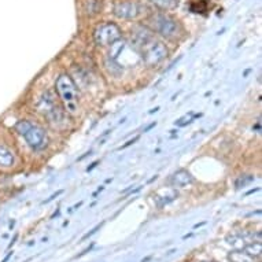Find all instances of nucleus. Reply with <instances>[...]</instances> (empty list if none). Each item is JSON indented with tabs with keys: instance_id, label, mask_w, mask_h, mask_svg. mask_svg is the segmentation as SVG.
I'll return each mask as SVG.
<instances>
[{
	"instance_id": "1",
	"label": "nucleus",
	"mask_w": 262,
	"mask_h": 262,
	"mask_svg": "<svg viewBox=\"0 0 262 262\" xmlns=\"http://www.w3.org/2000/svg\"><path fill=\"white\" fill-rule=\"evenodd\" d=\"M55 90L64 110L70 114H76L78 110V91L72 77L68 74H60L56 78Z\"/></svg>"
},
{
	"instance_id": "2",
	"label": "nucleus",
	"mask_w": 262,
	"mask_h": 262,
	"mask_svg": "<svg viewBox=\"0 0 262 262\" xmlns=\"http://www.w3.org/2000/svg\"><path fill=\"white\" fill-rule=\"evenodd\" d=\"M14 128L22 138L25 139L30 148H33L35 151H40L47 147V134L39 125L32 124L28 120H21L18 121Z\"/></svg>"
},
{
	"instance_id": "3",
	"label": "nucleus",
	"mask_w": 262,
	"mask_h": 262,
	"mask_svg": "<svg viewBox=\"0 0 262 262\" xmlns=\"http://www.w3.org/2000/svg\"><path fill=\"white\" fill-rule=\"evenodd\" d=\"M39 112L48 120V122L52 125H59L64 122V113L60 107V104L56 102L55 96L51 91L44 92L43 96L40 98L39 104H37Z\"/></svg>"
},
{
	"instance_id": "4",
	"label": "nucleus",
	"mask_w": 262,
	"mask_h": 262,
	"mask_svg": "<svg viewBox=\"0 0 262 262\" xmlns=\"http://www.w3.org/2000/svg\"><path fill=\"white\" fill-rule=\"evenodd\" d=\"M139 51L142 54V58L147 66H155V64L161 63L166 56H168V48L166 46L152 36L150 39L144 41L140 46Z\"/></svg>"
},
{
	"instance_id": "5",
	"label": "nucleus",
	"mask_w": 262,
	"mask_h": 262,
	"mask_svg": "<svg viewBox=\"0 0 262 262\" xmlns=\"http://www.w3.org/2000/svg\"><path fill=\"white\" fill-rule=\"evenodd\" d=\"M151 29L157 32L162 37H166L169 40L176 39L180 35V25L179 22L166 14H155L150 18Z\"/></svg>"
},
{
	"instance_id": "6",
	"label": "nucleus",
	"mask_w": 262,
	"mask_h": 262,
	"mask_svg": "<svg viewBox=\"0 0 262 262\" xmlns=\"http://www.w3.org/2000/svg\"><path fill=\"white\" fill-rule=\"evenodd\" d=\"M121 36H122L121 29L113 22L100 24L94 30L95 43H96V46H100V47H107V46L116 44L121 39Z\"/></svg>"
},
{
	"instance_id": "7",
	"label": "nucleus",
	"mask_w": 262,
	"mask_h": 262,
	"mask_svg": "<svg viewBox=\"0 0 262 262\" xmlns=\"http://www.w3.org/2000/svg\"><path fill=\"white\" fill-rule=\"evenodd\" d=\"M113 13L120 19H135L142 13V9L138 3L134 2H120L114 6Z\"/></svg>"
},
{
	"instance_id": "8",
	"label": "nucleus",
	"mask_w": 262,
	"mask_h": 262,
	"mask_svg": "<svg viewBox=\"0 0 262 262\" xmlns=\"http://www.w3.org/2000/svg\"><path fill=\"white\" fill-rule=\"evenodd\" d=\"M170 181V184L173 187H176V188H185V187H188L193 183V176L188 170H185V169H180V170H177L170 176L169 179Z\"/></svg>"
},
{
	"instance_id": "9",
	"label": "nucleus",
	"mask_w": 262,
	"mask_h": 262,
	"mask_svg": "<svg viewBox=\"0 0 262 262\" xmlns=\"http://www.w3.org/2000/svg\"><path fill=\"white\" fill-rule=\"evenodd\" d=\"M15 162L14 152L3 144H0V168H11Z\"/></svg>"
},
{
	"instance_id": "10",
	"label": "nucleus",
	"mask_w": 262,
	"mask_h": 262,
	"mask_svg": "<svg viewBox=\"0 0 262 262\" xmlns=\"http://www.w3.org/2000/svg\"><path fill=\"white\" fill-rule=\"evenodd\" d=\"M177 196H179V192H177L176 189H169L165 195H157L155 202H157L159 207H163L165 205H169L170 202H173Z\"/></svg>"
},
{
	"instance_id": "11",
	"label": "nucleus",
	"mask_w": 262,
	"mask_h": 262,
	"mask_svg": "<svg viewBox=\"0 0 262 262\" xmlns=\"http://www.w3.org/2000/svg\"><path fill=\"white\" fill-rule=\"evenodd\" d=\"M245 253L247 255H250L251 258H258L261 257V253H262V245L261 242H253V243H250L245 247Z\"/></svg>"
},
{
	"instance_id": "12",
	"label": "nucleus",
	"mask_w": 262,
	"mask_h": 262,
	"mask_svg": "<svg viewBox=\"0 0 262 262\" xmlns=\"http://www.w3.org/2000/svg\"><path fill=\"white\" fill-rule=\"evenodd\" d=\"M151 2L162 10L176 9L179 3H180V0H151Z\"/></svg>"
},
{
	"instance_id": "13",
	"label": "nucleus",
	"mask_w": 262,
	"mask_h": 262,
	"mask_svg": "<svg viewBox=\"0 0 262 262\" xmlns=\"http://www.w3.org/2000/svg\"><path fill=\"white\" fill-rule=\"evenodd\" d=\"M229 259L231 262H254V258H251L243 251H233L229 254Z\"/></svg>"
},
{
	"instance_id": "14",
	"label": "nucleus",
	"mask_w": 262,
	"mask_h": 262,
	"mask_svg": "<svg viewBox=\"0 0 262 262\" xmlns=\"http://www.w3.org/2000/svg\"><path fill=\"white\" fill-rule=\"evenodd\" d=\"M254 180H255V177L251 176V174H242V176L237 177L236 181H235V187H236V189H239L242 188V187L249 185L250 183H253Z\"/></svg>"
},
{
	"instance_id": "15",
	"label": "nucleus",
	"mask_w": 262,
	"mask_h": 262,
	"mask_svg": "<svg viewBox=\"0 0 262 262\" xmlns=\"http://www.w3.org/2000/svg\"><path fill=\"white\" fill-rule=\"evenodd\" d=\"M100 227H102V224H99V225H96V227H95L94 229L91 231V232H88V233H86V235H85V236L82 237V241H85V239H88V237H90V236H92V235H94V233L96 232V231H98V229H99Z\"/></svg>"
},
{
	"instance_id": "16",
	"label": "nucleus",
	"mask_w": 262,
	"mask_h": 262,
	"mask_svg": "<svg viewBox=\"0 0 262 262\" xmlns=\"http://www.w3.org/2000/svg\"><path fill=\"white\" fill-rule=\"evenodd\" d=\"M62 192H63V191H62V189H60V191H58V192H56V193H52L51 196H50V198H48L47 201H46V202H44V203H48V202H51L52 199H55L56 196H59V195H60V193H62Z\"/></svg>"
},
{
	"instance_id": "17",
	"label": "nucleus",
	"mask_w": 262,
	"mask_h": 262,
	"mask_svg": "<svg viewBox=\"0 0 262 262\" xmlns=\"http://www.w3.org/2000/svg\"><path fill=\"white\" fill-rule=\"evenodd\" d=\"M138 139H139V138H135L134 140H129V142L126 143V144H125V146H122V147H121V148H126V147H128V146H130V144H134V143L136 142V140H138Z\"/></svg>"
},
{
	"instance_id": "18",
	"label": "nucleus",
	"mask_w": 262,
	"mask_h": 262,
	"mask_svg": "<svg viewBox=\"0 0 262 262\" xmlns=\"http://www.w3.org/2000/svg\"><path fill=\"white\" fill-rule=\"evenodd\" d=\"M11 255H13V253H9V255H7V257H6L5 259H3V261H2V262H7V261H9L10 257H11Z\"/></svg>"
},
{
	"instance_id": "19",
	"label": "nucleus",
	"mask_w": 262,
	"mask_h": 262,
	"mask_svg": "<svg viewBox=\"0 0 262 262\" xmlns=\"http://www.w3.org/2000/svg\"><path fill=\"white\" fill-rule=\"evenodd\" d=\"M96 165H98V162H94V163H92V166H91V168L86 169V170H88V172H90V170H92V169H94L95 166H96Z\"/></svg>"
},
{
	"instance_id": "20",
	"label": "nucleus",
	"mask_w": 262,
	"mask_h": 262,
	"mask_svg": "<svg viewBox=\"0 0 262 262\" xmlns=\"http://www.w3.org/2000/svg\"><path fill=\"white\" fill-rule=\"evenodd\" d=\"M205 224H206V223H201V224H196V225H195V227H193V228H199V227H202V225H205Z\"/></svg>"
},
{
	"instance_id": "21",
	"label": "nucleus",
	"mask_w": 262,
	"mask_h": 262,
	"mask_svg": "<svg viewBox=\"0 0 262 262\" xmlns=\"http://www.w3.org/2000/svg\"><path fill=\"white\" fill-rule=\"evenodd\" d=\"M158 110H159V107H155V108H152V110H151V112H150V114H151V113H154V112H158Z\"/></svg>"
}]
</instances>
